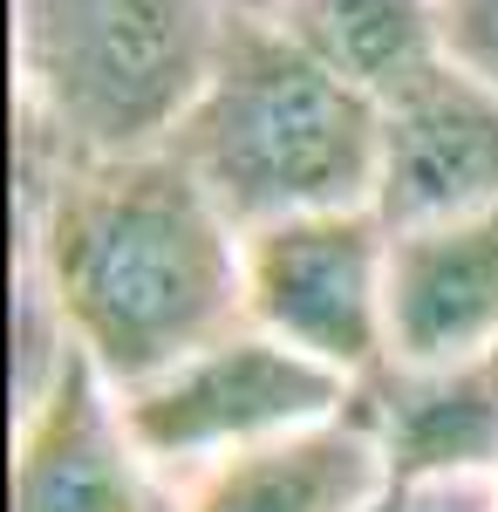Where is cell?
Here are the masks:
<instances>
[{
    "label": "cell",
    "instance_id": "obj_2",
    "mask_svg": "<svg viewBox=\"0 0 498 512\" xmlns=\"http://www.w3.org/2000/svg\"><path fill=\"white\" fill-rule=\"evenodd\" d=\"M383 110L314 62L280 21L226 14L212 76L171 151L239 233L376 198Z\"/></svg>",
    "mask_w": 498,
    "mask_h": 512
},
{
    "label": "cell",
    "instance_id": "obj_3",
    "mask_svg": "<svg viewBox=\"0 0 498 512\" xmlns=\"http://www.w3.org/2000/svg\"><path fill=\"white\" fill-rule=\"evenodd\" d=\"M219 35V0H14V117L62 158L164 151Z\"/></svg>",
    "mask_w": 498,
    "mask_h": 512
},
{
    "label": "cell",
    "instance_id": "obj_1",
    "mask_svg": "<svg viewBox=\"0 0 498 512\" xmlns=\"http://www.w3.org/2000/svg\"><path fill=\"white\" fill-rule=\"evenodd\" d=\"M14 226V267L48 287L76 355L116 390L151 383L246 321V233L171 144L62 158L21 130Z\"/></svg>",
    "mask_w": 498,
    "mask_h": 512
},
{
    "label": "cell",
    "instance_id": "obj_10",
    "mask_svg": "<svg viewBox=\"0 0 498 512\" xmlns=\"http://www.w3.org/2000/svg\"><path fill=\"white\" fill-rule=\"evenodd\" d=\"M362 410L383 431L396 485L498 478V342L430 369H383Z\"/></svg>",
    "mask_w": 498,
    "mask_h": 512
},
{
    "label": "cell",
    "instance_id": "obj_4",
    "mask_svg": "<svg viewBox=\"0 0 498 512\" xmlns=\"http://www.w3.org/2000/svg\"><path fill=\"white\" fill-rule=\"evenodd\" d=\"M348 403H355L348 376L287 349L260 321H239L219 342L192 349L185 362L157 369L151 383L123 390L130 431L144 437V451L178 485L219 472L246 451H267V444L314 431V424L342 417Z\"/></svg>",
    "mask_w": 498,
    "mask_h": 512
},
{
    "label": "cell",
    "instance_id": "obj_11",
    "mask_svg": "<svg viewBox=\"0 0 498 512\" xmlns=\"http://www.w3.org/2000/svg\"><path fill=\"white\" fill-rule=\"evenodd\" d=\"M273 21L369 103H389L451 62L444 0H287Z\"/></svg>",
    "mask_w": 498,
    "mask_h": 512
},
{
    "label": "cell",
    "instance_id": "obj_8",
    "mask_svg": "<svg viewBox=\"0 0 498 512\" xmlns=\"http://www.w3.org/2000/svg\"><path fill=\"white\" fill-rule=\"evenodd\" d=\"M389 369H430L498 342V205L396 233L389 260Z\"/></svg>",
    "mask_w": 498,
    "mask_h": 512
},
{
    "label": "cell",
    "instance_id": "obj_12",
    "mask_svg": "<svg viewBox=\"0 0 498 512\" xmlns=\"http://www.w3.org/2000/svg\"><path fill=\"white\" fill-rule=\"evenodd\" d=\"M444 28H451V55L498 89V0H444Z\"/></svg>",
    "mask_w": 498,
    "mask_h": 512
},
{
    "label": "cell",
    "instance_id": "obj_5",
    "mask_svg": "<svg viewBox=\"0 0 498 512\" xmlns=\"http://www.w3.org/2000/svg\"><path fill=\"white\" fill-rule=\"evenodd\" d=\"M396 233L376 205L307 212L246 233V321L369 390L396 355L389 335Z\"/></svg>",
    "mask_w": 498,
    "mask_h": 512
},
{
    "label": "cell",
    "instance_id": "obj_13",
    "mask_svg": "<svg viewBox=\"0 0 498 512\" xmlns=\"http://www.w3.org/2000/svg\"><path fill=\"white\" fill-rule=\"evenodd\" d=\"M219 7H226V14H246V21H273L287 0H219Z\"/></svg>",
    "mask_w": 498,
    "mask_h": 512
},
{
    "label": "cell",
    "instance_id": "obj_6",
    "mask_svg": "<svg viewBox=\"0 0 498 512\" xmlns=\"http://www.w3.org/2000/svg\"><path fill=\"white\" fill-rule=\"evenodd\" d=\"M185 485L144 451L103 369L69 355L55 383L14 410L7 512H178Z\"/></svg>",
    "mask_w": 498,
    "mask_h": 512
},
{
    "label": "cell",
    "instance_id": "obj_14",
    "mask_svg": "<svg viewBox=\"0 0 498 512\" xmlns=\"http://www.w3.org/2000/svg\"><path fill=\"white\" fill-rule=\"evenodd\" d=\"M389 512H396V499H389Z\"/></svg>",
    "mask_w": 498,
    "mask_h": 512
},
{
    "label": "cell",
    "instance_id": "obj_9",
    "mask_svg": "<svg viewBox=\"0 0 498 512\" xmlns=\"http://www.w3.org/2000/svg\"><path fill=\"white\" fill-rule=\"evenodd\" d=\"M389 499L396 465L355 390L342 417L192 478L178 512H389Z\"/></svg>",
    "mask_w": 498,
    "mask_h": 512
},
{
    "label": "cell",
    "instance_id": "obj_7",
    "mask_svg": "<svg viewBox=\"0 0 498 512\" xmlns=\"http://www.w3.org/2000/svg\"><path fill=\"white\" fill-rule=\"evenodd\" d=\"M376 212L389 233H417L498 205V89L458 55L437 62L403 96L376 103Z\"/></svg>",
    "mask_w": 498,
    "mask_h": 512
}]
</instances>
